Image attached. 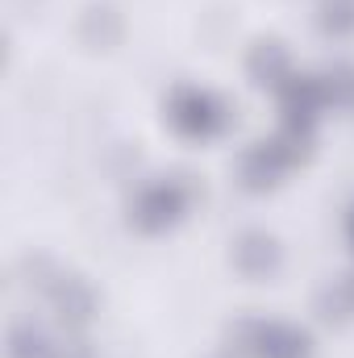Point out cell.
<instances>
[{
	"label": "cell",
	"instance_id": "cell-1",
	"mask_svg": "<svg viewBox=\"0 0 354 358\" xmlns=\"http://www.w3.org/2000/svg\"><path fill=\"white\" fill-rule=\"evenodd\" d=\"M171 121L183 134H192V138H208L221 125V108H217L213 96H204V92H196V88H183L171 100Z\"/></svg>",
	"mask_w": 354,
	"mask_h": 358
},
{
	"label": "cell",
	"instance_id": "cell-2",
	"mask_svg": "<svg viewBox=\"0 0 354 358\" xmlns=\"http://www.w3.org/2000/svg\"><path fill=\"white\" fill-rule=\"evenodd\" d=\"M179 213V192L176 183H159V187H146L142 192V200H138V221L146 225V229H155V225H163V221H171Z\"/></svg>",
	"mask_w": 354,
	"mask_h": 358
},
{
	"label": "cell",
	"instance_id": "cell-3",
	"mask_svg": "<svg viewBox=\"0 0 354 358\" xmlns=\"http://www.w3.org/2000/svg\"><path fill=\"white\" fill-rule=\"evenodd\" d=\"M55 304H59V313H63L67 321H88L92 292L76 279V275H63V279L55 283Z\"/></svg>",
	"mask_w": 354,
	"mask_h": 358
},
{
	"label": "cell",
	"instance_id": "cell-4",
	"mask_svg": "<svg viewBox=\"0 0 354 358\" xmlns=\"http://www.w3.org/2000/svg\"><path fill=\"white\" fill-rule=\"evenodd\" d=\"M259 346H263V358H304L309 355V342L283 325H267L259 334Z\"/></svg>",
	"mask_w": 354,
	"mask_h": 358
},
{
	"label": "cell",
	"instance_id": "cell-5",
	"mask_svg": "<svg viewBox=\"0 0 354 358\" xmlns=\"http://www.w3.org/2000/svg\"><path fill=\"white\" fill-rule=\"evenodd\" d=\"M50 355H55V346L42 338V329L13 325V334H8V358H50Z\"/></svg>",
	"mask_w": 354,
	"mask_h": 358
},
{
	"label": "cell",
	"instance_id": "cell-6",
	"mask_svg": "<svg viewBox=\"0 0 354 358\" xmlns=\"http://www.w3.org/2000/svg\"><path fill=\"white\" fill-rule=\"evenodd\" d=\"M238 263L246 271H267L275 263V242L271 238H259V234H250V238H242V246H238Z\"/></svg>",
	"mask_w": 354,
	"mask_h": 358
},
{
	"label": "cell",
	"instance_id": "cell-7",
	"mask_svg": "<svg viewBox=\"0 0 354 358\" xmlns=\"http://www.w3.org/2000/svg\"><path fill=\"white\" fill-rule=\"evenodd\" d=\"M321 21H325L334 34L354 29V0H325V4H321Z\"/></svg>",
	"mask_w": 354,
	"mask_h": 358
}]
</instances>
